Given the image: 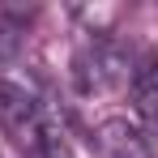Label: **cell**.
Masks as SVG:
<instances>
[{
    "label": "cell",
    "mask_w": 158,
    "mask_h": 158,
    "mask_svg": "<svg viewBox=\"0 0 158 158\" xmlns=\"http://www.w3.org/2000/svg\"><path fill=\"white\" fill-rule=\"evenodd\" d=\"M47 107L30 90L22 77H0V132L22 150V154H39V141L47 132Z\"/></svg>",
    "instance_id": "1"
},
{
    "label": "cell",
    "mask_w": 158,
    "mask_h": 158,
    "mask_svg": "<svg viewBox=\"0 0 158 158\" xmlns=\"http://www.w3.org/2000/svg\"><path fill=\"white\" fill-rule=\"evenodd\" d=\"M137 60L132 52H124L115 39H90L81 43L73 56V81L81 94H107V90H124L132 81Z\"/></svg>",
    "instance_id": "2"
},
{
    "label": "cell",
    "mask_w": 158,
    "mask_h": 158,
    "mask_svg": "<svg viewBox=\"0 0 158 158\" xmlns=\"http://www.w3.org/2000/svg\"><path fill=\"white\" fill-rule=\"evenodd\" d=\"M94 154L98 158H154L150 132L124 115H111L94 128Z\"/></svg>",
    "instance_id": "3"
},
{
    "label": "cell",
    "mask_w": 158,
    "mask_h": 158,
    "mask_svg": "<svg viewBox=\"0 0 158 158\" xmlns=\"http://www.w3.org/2000/svg\"><path fill=\"white\" fill-rule=\"evenodd\" d=\"M128 94H132V111L158 132V56L145 52L132 69V81H128Z\"/></svg>",
    "instance_id": "4"
},
{
    "label": "cell",
    "mask_w": 158,
    "mask_h": 158,
    "mask_svg": "<svg viewBox=\"0 0 158 158\" xmlns=\"http://www.w3.org/2000/svg\"><path fill=\"white\" fill-rule=\"evenodd\" d=\"M34 158H73V145H69V137L56 128V120H47V132H43V141H39V154Z\"/></svg>",
    "instance_id": "5"
},
{
    "label": "cell",
    "mask_w": 158,
    "mask_h": 158,
    "mask_svg": "<svg viewBox=\"0 0 158 158\" xmlns=\"http://www.w3.org/2000/svg\"><path fill=\"white\" fill-rule=\"evenodd\" d=\"M17 52H22V26L9 22V17H0V64H9Z\"/></svg>",
    "instance_id": "6"
}]
</instances>
